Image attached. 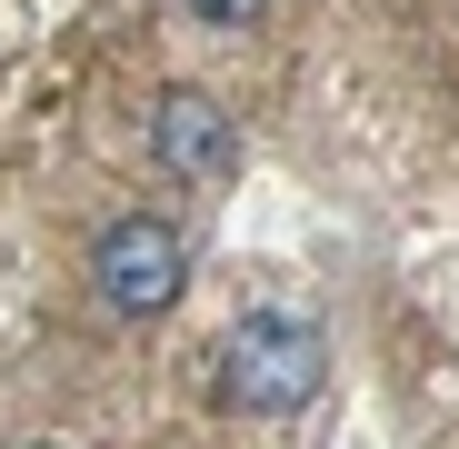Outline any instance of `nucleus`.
<instances>
[{"instance_id":"2","label":"nucleus","mask_w":459,"mask_h":449,"mask_svg":"<svg viewBox=\"0 0 459 449\" xmlns=\"http://www.w3.org/2000/svg\"><path fill=\"white\" fill-rule=\"evenodd\" d=\"M91 280H100V299H110L120 320H160L170 299H180V280H190V240L170 230L160 210H130L120 230H100Z\"/></svg>"},{"instance_id":"4","label":"nucleus","mask_w":459,"mask_h":449,"mask_svg":"<svg viewBox=\"0 0 459 449\" xmlns=\"http://www.w3.org/2000/svg\"><path fill=\"white\" fill-rule=\"evenodd\" d=\"M190 11H200V21H220V30H250L270 0H190Z\"/></svg>"},{"instance_id":"1","label":"nucleus","mask_w":459,"mask_h":449,"mask_svg":"<svg viewBox=\"0 0 459 449\" xmlns=\"http://www.w3.org/2000/svg\"><path fill=\"white\" fill-rule=\"evenodd\" d=\"M320 369H330V340L310 320L250 310V320H230V340H220V400L280 419V410H299V400L320 390Z\"/></svg>"},{"instance_id":"3","label":"nucleus","mask_w":459,"mask_h":449,"mask_svg":"<svg viewBox=\"0 0 459 449\" xmlns=\"http://www.w3.org/2000/svg\"><path fill=\"white\" fill-rule=\"evenodd\" d=\"M150 150H160V170L170 180H200L230 160V120L210 91H160V110H150Z\"/></svg>"}]
</instances>
